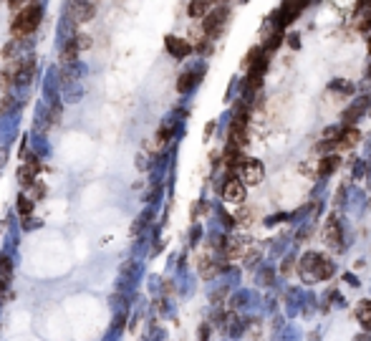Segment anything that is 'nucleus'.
I'll list each match as a JSON object with an SVG mask.
<instances>
[{
	"instance_id": "1",
	"label": "nucleus",
	"mask_w": 371,
	"mask_h": 341,
	"mask_svg": "<svg viewBox=\"0 0 371 341\" xmlns=\"http://www.w3.org/2000/svg\"><path fill=\"white\" fill-rule=\"evenodd\" d=\"M40 15H43V8H40L38 3H30L25 8H20L13 18V25H10V33L13 38H25L30 35L38 25H40Z\"/></svg>"
},
{
	"instance_id": "2",
	"label": "nucleus",
	"mask_w": 371,
	"mask_h": 341,
	"mask_svg": "<svg viewBox=\"0 0 371 341\" xmlns=\"http://www.w3.org/2000/svg\"><path fill=\"white\" fill-rule=\"evenodd\" d=\"M227 20H230V8L217 5V8L207 10V13H204V18H202V30H204V35H207L210 41H212V38H217V35H222Z\"/></svg>"
},
{
	"instance_id": "3",
	"label": "nucleus",
	"mask_w": 371,
	"mask_h": 341,
	"mask_svg": "<svg viewBox=\"0 0 371 341\" xmlns=\"http://www.w3.org/2000/svg\"><path fill=\"white\" fill-rule=\"evenodd\" d=\"M265 177V167L260 160H242L240 162V182L242 184H260Z\"/></svg>"
},
{
	"instance_id": "4",
	"label": "nucleus",
	"mask_w": 371,
	"mask_h": 341,
	"mask_svg": "<svg viewBox=\"0 0 371 341\" xmlns=\"http://www.w3.org/2000/svg\"><path fill=\"white\" fill-rule=\"evenodd\" d=\"M245 195H247L245 184H242L240 179H235V177H230V179L222 184V200H227V202H232V205H242V202H245Z\"/></svg>"
},
{
	"instance_id": "5",
	"label": "nucleus",
	"mask_w": 371,
	"mask_h": 341,
	"mask_svg": "<svg viewBox=\"0 0 371 341\" xmlns=\"http://www.w3.org/2000/svg\"><path fill=\"white\" fill-rule=\"evenodd\" d=\"M96 13L91 0H71L68 3V15L76 20V23H84V20H91Z\"/></svg>"
},
{
	"instance_id": "6",
	"label": "nucleus",
	"mask_w": 371,
	"mask_h": 341,
	"mask_svg": "<svg viewBox=\"0 0 371 341\" xmlns=\"http://www.w3.org/2000/svg\"><path fill=\"white\" fill-rule=\"evenodd\" d=\"M164 48H167L175 58H187L194 51L192 43L185 41V38H180V35H167V38H164Z\"/></svg>"
},
{
	"instance_id": "7",
	"label": "nucleus",
	"mask_w": 371,
	"mask_h": 341,
	"mask_svg": "<svg viewBox=\"0 0 371 341\" xmlns=\"http://www.w3.org/2000/svg\"><path fill=\"white\" fill-rule=\"evenodd\" d=\"M311 276L316 281H328L334 276V263L328 260L326 255H316L313 258V265H311Z\"/></svg>"
},
{
	"instance_id": "8",
	"label": "nucleus",
	"mask_w": 371,
	"mask_h": 341,
	"mask_svg": "<svg viewBox=\"0 0 371 341\" xmlns=\"http://www.w3.org/2000/svg\"><path fill=\"white\" fill-rule=\"evenodd\" d=\"M230 144L232 147H245L247 144V132H245V117H235V122L230 124Z\"/></svg>"
},
{
	"instance_id": "9",
	"label": "nucleus",
	"mask_w": 371,
	"mask_h": 341,
	"mask_svg": "<svg viewBox=\"0 0 371 341\" xmlns=\"http://www.w3.org/2000/svg\"><path fill=\"white\" fill-rule=\"evenodd\" d=\"M359 139H361L359 129L346 127V129H344V132H339V137H336V149H351V147H356V144H359Z\"/></svg>"
},
{
	"instance_id": "10",
	"label": "nucleus",
	"mask_w": 371,
	"mask_h": 341,
	"mask_svg": "<svg viewBox=\"0 0 371 341\" xmlns=\"http://www.w3.org/2000/svg\"><path fill=\"white\" fill-rule=\"evenodd\" d=\"M354 28L356 30H371V5H356V10H354Z\"/></svg>"
},
{
	"instance_id": "11",
	"label": "nucleus",
	"mask_w": 371,
	"mask_h": 341,
	"mask_svg": "<svg viewBox=\"0 0 371 341\" xmlns=\"http://www.w3.org/2000/svg\"><path fill=\"white\" fill-rule=\"evenodd\" d=\"M323 240L328 245H339L341 243V225H339L336 217H328V222L323 227Z\"/></svg>"
},
{
	"instance_id": "12",
	"label": "nucleus",
	"mask_w": 371,
	"mask_h": 341,
	"mask_svg": "<svg viewBox=\"0 0 371 341\" xmlns=\"http://www.w3.org/2000/svg\"><path fill=\"white\" fill-rule=\"evenodd\" d=\"M369 104H371V96H364V99H359L356 104H351V106L344 111V119H346L349 124H351V122H356L359 117H364V114H366Z\"/></svg>"
},
{
	"instance_id": "13",
	"label": "nucleus",
	"mask_w": 371,
	"mask_h": 341,
	"mask_svg": "<svg viewBox=\"0 0 371 341\" xmlns=\"http://www.w3.org/2000/svg\"><path fill=\"white\" fill-rule=\"evenodd\" d=\"M339 167H341V157H339V155H326L323 160H318L316 172H318L321 177H328V174H334Z\"/></svg>"
},
{
	"instance_id": "14",
	"label": "nucleus",
	"mask_w": 371,
	"mask_h": 341,
	"mask_svg": "<svg viewBox=\"0 0 371 341\" xmlns=\"http://www.w3.org/2000/svg\"><path fill=\"white\" fill-rule=\"evenodd\" d=\"M356 319H359V324L366 331H371V301H361L359 303V306H356Z\"/></svg>"
},
{
	"instance_id": "15",
	"label": "nucleus",
	"mask_w": 371,
	"mask_h": 341,
	"mask_svg": "<svg viewBox=\"0 0 371 341\" xmlns=\"http://www.w3.org/2000/svg\"><path fill=\"white\" fill-rule=\"evenodd\" d=\"M204 13H207V0H192V3L187 5L189 18H204Z\"/></svg>"
},
{
	"instance_id": "16",
	"label": "nucleus",
	"mask_w": 371,
	"mask_h": 341,
	"mask_svg": "<svg viewBox=\"0 0 371 341\" xmlns=\"http://www.w3.org/2000/svg\"><path fill=\"white\" fill-rule=\"evenodd\" d=\"M197 76H199V73H194V71L182 73V76H180V81H177V89H180L182 94H185V91H189V89L197 84Z\"/></svg>"
},
{
	"instance_id": "17",
	"label": "nucleus",
	"mask_w": 371,
	"mask_h": 341,
	"mask_svg": "<svg viewBox=\"0 0 371 341\" xmlns=\"http://www.w3.org/2000/svg\"><path fill=\"white\" fill-rule=\"evenodd\" d=\"M18 212H20V215H30V212H33V200L20 197V202H18Z\"/></svg>"
},
{
	"instance_id": "18",
	"label": "nucleus",
	"mask_w": 371,
	"mask_h": 341,
	"mask_svg": "<svg viewBox=\"0 0 371 341\" xmlns=\"http://www.w3.org/2000/svg\"><path fill=\"white\" fill-rule=\"evenodd\" d=\"M170 137H172V129L167 127V129H159V134H157V147H164L170 142Z\"/></svg>"
},
{
	"instance_id": "19",
	"label": "nucleus",
	"mask_w": 371,
	"mask_h": 341,
	"mask_svg": "<svg viewBox=\"0 0 371 341\" xmlns=\"http://www.w3.org/2000/svg\"><path fill=\"white\" fill-rule=\"evenodd\" d=\"M0 276L10 278V263H8V258H0Z\"/></svg>"
},
{
	"instance_id": "20",
	"label": "nucleus",
	"mask_w": 371,
	"mask_h": 341,
	"mask_svg": "<svg viewBox=\"0 0 371 341\" xmlns=\"http://www.w3.org/2000/svg\"><path fill=\"white\" fill-rule=\"evenodd\" d=\"M30 3H35V0H10V5H13V8H18V10H20V8H25V5H30Z\"/></svg>"
},
{
	"instance_id": "21",
	"label": "nucleus",
	"mask_w": 371,
	"mask_h": 341,
	"mask_svg": "<svg viewBox=\"0 0 371 341\" xmlns=\"http://www.w3.org/2000/svg\"><path fill=\"white\" fill-rule=\"evenodd\" d=\"M0 86H10V73H0Z\"/></svg>"
},
{
	"instance_id": "22",
	"label": "nucleus",
	"mask_w": 371,
	"mask_h": 341,
	"mask_svg": "<svg viewBox=\"0 0 371 341\" xmlns=\"http://www.w3.org/2000/svg\"><path fill=\"white\" fill-rule=\"evenodd\" d=\"M13 106V101H10V96H5V101H0V111H8Z\"/></svg>"
},
{
	"instance_id": "23",
	"label": "nucleus",
	"mask_w": 371,
	"mask_h": 341,
	"mask_svg": "<svg viewBox=\"0 0 371 341\" xmlns=\"http://www.w3.org/2000/svg\"><path fill=\"white\" fill-rule=\"evenodd\" d=\"M291 46H293V48H298V46H301V41H298V35H291Z\"/></svg>"
},
{
	"instance_id": "24",
	"label": "nucleus",
	"mask_w": 371,
	"mask_h": 341,
	"mask_svg": "<svg viewBox=\"0 0 371 341\" xmlns=\"http://www.w3.org/2000/svg\"><path fill=\"white\" fill-rule=\"evenodd\" d=\"M356 5H371V0H356Z\"/></svg>"
},
{
	"instance_id": "25",
	"label": "nucleus",
	"mask_w": 371,
	"mask_h": 341,
	"mask_svg": "<svg viewBox=\"0 0 371 341\" xmlns=\"http://www.w3.org/2000/svg\"><path fill=\"white\" fill-rule=\"evenodd\" d=\"M366 48H369V56H371V35H369V41H366Z\"/></svg>"
},
{
	"instance_id": "26",
	"label": "nucleus",
	"mask_w": 371,
	"mask_h": 341,
	"mask_svg": "<svg viewBox=\"0 0 371 341\" xmlns=\"http://www.w3.org/2000/svg\"><path fill=\"white\" fill-rule=\"evenodd\" d=\"M366 79H371V66L366 68Z\"/></svg>"
},
{
	"instance_id": "27",
	"label": "nucleus",
	"mask_w": 371,
	"mask_h": 341,
	"mask_svg": "<svg viewBox=\"0 0 371 341\" xmlns=\"http://www.w3.org/2000/svg\"><path fill=\"white\" fill-rule=\"evenodd\" d=\"M207 3H210V0H207ZM215 3H227V0H215Z\"/></svg>"
}]
</instances>
